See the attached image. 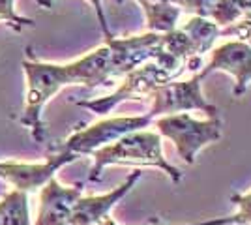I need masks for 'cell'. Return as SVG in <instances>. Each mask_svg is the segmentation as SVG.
Masks as SVG:
<instances>
[{
    "label": "cell",
    "mask_w": 251,
    "mask_h": 225,
    "mask_svg": "<svg viewBox=\"0 0 251 225\" xmlns=\"http://www.w3.org/2000/svg\"><path fill=\"white\" fill-rule=\"evenodd\" d=\"M84 182L62 186L54 176L40 192V206L34 225H70L74 204L83 195Z\"/></svg>",
    "instance_id": "9"
},
{
    "label": "cell",
    "mask_w": 251,
    "mask_h": 225,
    "mask_svg": "<svg viewBox=\"0 0 251 225\" xmlns=\"http://www.w3.org/2000/svg\"><path fill=\"white\" fill-rule=\"evenodd\" d=\"M186 70H188V64H182V62L150 60L147 64L135 68L133 72L126 74L120 81V86L113 94L105 98H96V100H83V101H77V105L103 117L124 101L152 100L157 88H161L171 81H176Z\"/></svg>",
    "instance_id": "3"
},
{
    "label": "cell",
    "mask_w": 251,
    "mask_h": 225,
    "mask_svg": "<svg viewBox=\"0 0 251 225\" xmlns=\"http://www.w3.org/2000/svg\"><path fill=\"white\" fill-rule=\"evenodd\" d=\"M152 126V118L150 115H135V117H111L98 120L94 124L86 126L83 129L74 131L68 139L62 143V147L58 150L64 152H72L77 158L83 154H90L101 149L105 145H111L116 139H120L126 133H131L137 129H147Z\"/></svg>",
    "instance_id": "5"
},
{
    "label": "cell",
    "mask_w": 251,
    "mask_h": 225,
    "mask_svg": "<svg viewBox=\"0 0 251 225\" xmlns=\"http://www.w3.org/2000/svg\"><path fill=\"white\" fill-rule=\"evenodd\" d=\"M220 36H225V38H234V40H240V42L248 43L251 47V11L242 15L236 23H232L229 26L221 28Z\"/></svg>",
    "instance_id": "16"
},
{
    "label": "cell",
    "mask_w": 251,
    "mask_h": 225,
    "mask_svg": "<svg viewBox=\"0 0 251 225\" xmlns=\"http://www.w3.org/2000/svg\"><path fill=\"white\" fill-rule=\"evenodd\" d=\"M202 77L201 74H191L188 79H176L171 81L161 88H157L156 94L152 96V107L148 111L150 118L167 117V115H178V113H188V111H201L206 113L208 118L220 117V109L208 103L202 92H201Z\"/></svg>",
    "instance_id": "6"
},
{
    "label": "cell",
    "mask_w": 251,
    "mask_h": 225,
    "mask_svg": "<svg viewBox=\"0 0 251 225\" xmlns=\"http://www.w3.org/2000/svg\"><path fill=\"white\" fill-rule=\"evenodd\" d=\"M94 165L88 173V182L101 178L107 165H137V167H156L167 175L173 182H180L184 173L173 165L163 154L161 137L154 129H137L126 133L111 145L92 152Z\"/></svg>",
    "instance_id": "1"
},
{
    "label": "cell",
    "mask_w": 251,
    "mask_h": 225,
    "mask_svg": "<svg viewBox=\"0 0 251 225\" xmlns=\"http://www.w3.org/2000/svg\"><path fill=\"white\" fill-rule=\"evenodd\" d=\"M180 30H184L189 42L195 49L197 56H204L216 47V40L220 38V26L214 21H210L208 17H191L186 25L178 26Z\"/></svg>",
    "instance_id": "11"
},
{
    "label": "cell",
    "mask_w": 251,
    "mask_h": 225,
    "mask_svg": "<svg viewBox=\"0 0 251 225\" xmlns=\"http://www.w3.org/2000/svg\"><path fill=\"white\" fill-rule=\"evenodd\" d=\"M214 2L216 0H169V4L176 6L180 11L191 13V17H208Z\"/></svg>",
    "instance_id": "18"
},
{
    "label": "cell",
    "mask_w": 251,
    "mask_h": 225,
    "mask_svg": "<svg viewBox=\"0 0 251 225\" xmlns=\"http://www.w3.org/2000/svg\"><path fill=\"white\" fill-rule=\"evenodd\" d=\"M77 160L72 152L58 150L51 154L43 163H11V161H0V178L13 186V190L25 193H34L54 176V173L66 163Z\"/></svg>",
    "instance_id": "8"
},
{
    "label": "cell",
    "mask_w": 251,
    "mask_h": 225,
    "mask_svg": "<svg viewBox=\"0 0 251 225\" xmlns=\"http://www.w3.org/2000/svg\"><path fill=\"white\" fill-rule=\"evenodd\" d=\"M230 203L236 206V212L232 214L234 225H251V190L244 193H232Z\"/></svg>",
    "instance_id": "17"
},
{
    "label": "cell",
    "mask_w": 251,
    "mask_h": 225,
    "mask_svg": "<svg viewBox=\"0 0 251 225\" xmlns=\"http://www.w3.org/2000/svg\"><path fill=\"white\" fill-rule=\"evenodd\" d=\"M214 72L229 74L234 79L232 94L240 98L251 85V47L240 40H230L210 51L208 62L199 74L204 79Z\"/></svg>",
    "instance_id": "7"
},
{
    "label": "cell",
    "mask_w": 251,
    "mask_h": 225,
    "mask_svg": "<svg viewBox=\"0 0 251 225\" xmlns=\"http://www.w3.org/2000/svg\"><path fill=\"white\" fill-rule=\"evenodd\" d=\"M147 17V28L148 32L156 34H167L178 28V19L180 13L176 6L169 2H154V4H143L141 6Z\"/></svg>",
    "instance_id": "12"
},
{
    "label": "cell",
    "mask_w": 251,
    "mask_h": 225,
    "mask_svg": "<svg viewBox=\"0 0 251 225\" xmlns=\"http://www.w3.org/2000/svg\"><path fill=\"white\" fill-rule=\"evenodd\" d=\"M100 225H118V224L109 216ZM150 225H161V224L157 220H152ZM184 225H234V220H232V216H223V218H212V220H204V222H197V224H184Z\"/></svg>",
    "instance_id": "20"
},
{
    "label": "cell",
    "mask_w": 251,
    "mask_h": 225,
    "mask_svg": "<svg viewBox=\"0 0 251 225\" xmlns=\"http://www.w3.org/2000/svg\"><path fill=\"white\" fill-rule=\"evenodd\" d=\"M36 2H38L40 6H43V8H51L54 0H36ZM88 2H90V4H92V8H94L96 17H98V23H100V26H101V32H103L105 40H107V38H113V34H111V30H109V23H107V17H105L101 0H88Z\"/></svg>",
    "instance_id": "19"
},
{
    "label": "cell",
    "mask_w": 251,
    "mask_h": 225,
    "mask_svg": "<svg viewBox=\"0 0 251 225\" xmlns=\"http://www.w3.org/2000/svg\"><path fill=\"white\" fill-rule=\"evenodd\" d=\"M250 11L251 0H216L214 6L210 8L208 19L216 23L220 28H225Z\"/></svg>",
    "instance_id": "14"
},
{
    "label": "cell",
    "mask_w": 251,
    "mask_h": 225,
    "mask_svg": "<svg viewBox=\"0 0 251 225\" xmlns=\"http://www.w3.org/2000/svg\"><path fill=\"white\" fill-rule=\"evenodd\" d=\"M141 169L131 171L126 180L118 188L111 190L109 193L103 195H88V197H79L77 203L74 204V210L70 216V225H100L105 222L111 210L115 208L116 203H120L127 193L131 192V188L137 184V180L141 178Z\"/></svg>",
    "instance_id": "10"
},
{
    "label": "cell",
    "mask_w": 251,
    "mask_h": 225,
    "mask_svg": "<svg viewBox=\"0 0 251 225\" xmlns=\"http://www.w3.org/2000/svg\"><path fill=\"white\" fill-rule=\"evenodd\" d=\"M13 4H15V0H0V21H6L15 32H21L23 26H34L36 25L34 19L17 15Z\"/></svg>",
    "instance_id": "15"
},
{
    "label": "cell",
    "mask_w": 251,
    "mask_h": 225,
    "mask_svg": "<svg viewBox=\"0 0 251 225\" xmlns=\"http://www.w3.org/2000/svg\"><path fill=\"white\" fill-rule=\"evenodd\" d=\"M0 225H30L28 193L11 190L0 201Z\"/></svg>",
    "instance_id": "13"
},
{
    "label": "cell",
    "mask_w": 251,
    "mask_h": 225,
    "mask_svg": "<svg viewBox=\"0 0 251 225\" xmlns=\"http://www.w3.org/2000/svg\"><path fill=\"white\" fill-rule=\"evenodd\" d=\"M30 58L23 60L26 92H25V109L21 115V124L28 128L34 141L43 145L47 141V129L43 124V107L54 98L64 86L75 85V77L70 64H51L40 62L32 56V49L26 47Z\"/></svg>",
    "instance_id": "2"
},
{
    "label": "cell",
    "mask_w": 251,
    "mask_h": 225,
    "mask_svg": "<svg viewBox=\"0 0 251 225\" xmlns=\"http://www.w3.org/2000/svg\"><path fill=\"white\" fill-rule=\"evenodd\" d=\"M152 126L156 128L154 131L159 133V137H165L173 143L180 160L186 161V165H193L201 150L218 143L223 135V122L220 117L199 120L189 113H178L154 118Z\"/></svg>",
    "instance_id": "4"
}]
</instances>
